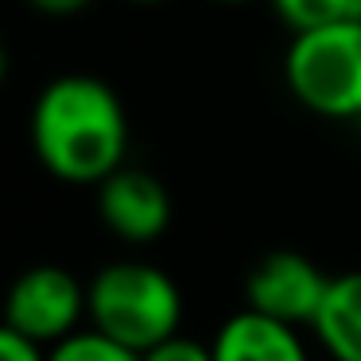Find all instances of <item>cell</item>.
Returning <instances> with one entry per match:
<instances>
[{"instance_id": "cell-1", "label": "cell", "mask_w": 361, "mask_h": 361, "mask_svg": "<svg viewBox=\"0 0 361 361\" xmlns=\"http://www.w3.org/2000/svg\"><path fill=\"white\" fill-rule=\"evenodd\" d=\"M32 152L55 179L102 187L128 156V113L94 74H59L39 90L27 121Z\"/></svg>"}, {"instance_id": "cell-2", "label": "cell", "mask_w": 361, "mask_h": 361, "mask_svg": "<svg viewBox=\"0 0 361 361\" xmlns=\"http://www.w3.org/2000/svg\"><path fill=\"white\" fill-rule=\"evenodd\" d=\"M86 322L133 353H148L179 334V283L156 264L117 260L86 283Z\"/></svg>"}, {"instance_id": "cell-3", "label": "cell", "mask_w": 361, "mask_h": 361, "mask_svg": "<svg viewBox=\"0 0 361 361\" xmlns=\"http://www.w3.org/2000/svg\"><path fill=\"white\" fill-rule=\"evenodd\" d=\"M283 82L303 109L326 121L361 117V20L291 35Z\"/></svg>"}, {"instance_id": "cell-4", "label": "cell", "mask_w": 361, "mask_h": 361, "mask_svg": "<svg viewBox=\"0 0 361 361\" xmlns=\"http://www.w3.org/2000/svg\"><path fill=\"white\" fill-rule=\"evenodd\" d=\"M82 319H86V283L63 264H35L20 272L0 307V322L39 345L43 353L78 334Z\"/></svg>"}, {"instance_id": "cell-5", "label": "cell", "mask_w": 361, "mask_h": 361, "mask_svg": "<svg viewBox=\"0 0 361 361\" xmlns=\"http://www.w3.org/2000/svg\"><path fill=\"white\" fill-rule=\"evenodd\" d=\"M330 276H322V268L314 260H307L303 252H268L245 280V299L249 311L276 319L283 326H314L319 307L326 299Z\"/></svg>"}, {"instance_id": "cell-6", "label": "cell", "mask_w": 361, "mask_h": 361, "mask_svg": "<svg viewBox=\"0 0 361 361\" xmlns=\"http://www.w3.org/2000/svg\"><path fill=\"white\" fill-rule=\"evenodd\" d=\"M97 218L128 245L159 241L171 226V195L144 167H121L97 187Z\"/></svg>"}, {"instance_id": "cell-7", "label": "cell", "mask_w": 361, "mask_h": 361, "mask_svg": "<svg viewBox=\"0 0 361 361\" xmlns=\"http://www.w3.org/2000/svg\"><path fill=\"white\" fill-rule=\"evenodd\" d=\"M214 361H311L295 326H283L257 311H237L210 342Z\"/></svg>"}, {"instance_id": "cell-8", "label": "cell", "mask_w": 361, "mask_h": 361, "mask_svg": "<svg viewBox=\"0 0 361 361\" xmlns=\"http://www.w3.org/2000/svg\"><path fill=\"white\" fill-rule=\"evenodd\" d=\"M311 330L334 361H361V272L330 276Z\"/></svg>"}, {"instance_id": "cell-9", "label": "cell", "mask_w": 361, "mask_h": 361, "mask_svg": "<svg viewBox=\"0 0 361 361\" xmlns=\"http://www.w3.org/2000/svg\"><path fill=\"white\" fill-rule=\"evenodd\" d=\"M268 4L291 35L342 24V20H361V0H268Z\"/></svg>"}, {"instance_id": "cell-10", "label": "cell", "mask_w": 361, "mask_h": 361, "mask_svg": "<svg viewBox=\"0 0 361 361\" xmlns=\"http://www.w3.org/2000/svg\"><path fill=\"white\" fill-rule=\"evenodd\" d=\"M47 361H140V353L125 350V345H117L113 338H105V334H97L94 326H86V330H78V334H71L66 342L51 345Z\"/></svg>"}, {"instance_id": "cell-11", "label": "cell", "mask_w": 361, "mask_h": 361, "mask_svg": "<svg viewBox=\"0 0 361 361\" xmlns=\"http://www.w3.org/2000/svg\"><path fill=\"white\" fill-rule=\"evenodd\" d=\"M140 361H214V350L202 342H195V338H167L164 345H156V350L140 353Z\"/></svg>"}, {"instance_id": "cell-12", "label": "cell", "mask_w": 361, "mask_h": 361, "mask_svg": "<svg viewBox=\"0 0 361 361\" xmlns=\"http://www.w3.org/2000/svg\"><path fill=\"white\" fill-rule=\"evenodd\" d=\"M0 361H47V353L0 322Z\"/></svg>"}, {"instance_id": "cell-13", "label": "cell", "mask_w": 361, "mask_h": 361, "mask_svg": "<svg viewBox=\"0 0 361 361\" xmlns=\"http://www.w3.org/2000/svg\"><path fill=\"white\" fill-rule=\"evenodd\" d=\"M35 12H43V16H74V12L90 8L94 0H27Z\"/></svg>"}, {"instance_id": "cell-14", "label": "cell", "mask_w": 361, "mask_h": 361, "mask_svg": "<svg viewBox=\"0 0 361 361\" xmlns=\"http://www.w3.org/2000/svg\"><path fill=\"white\" fill-rule=\"evenodd\" d=\"M4 78H8V51L0 43V86H4Z\"/></svg>"}, {"instance_id": "cell-15", "label": "cell", "mask_w": 361, "mask_h": 361, "mask_svg": "<svg viewBox=\"0 0 361 361\" xmlns=\"http://www.w3.org/2000/svg\"><path fill=\"white\" fill-rule=\"evenodd\" d=\"M125 4H144L148 8V4H167V0H125Z\"/></svg>"}, {"instance_id": "cell-16", "label": "cell", "mask_w": 361, "mask_h": 361, "mask_svg": "<svg viewBox=\"0 0 361 361\" xmlns=\"http://www.w3.org/2000/svg\"><path fill=\"white\" fill-rule=\"evenodd\" d=\"M218 4H252V0H218Z\"/></svg>"}]
</instances>
